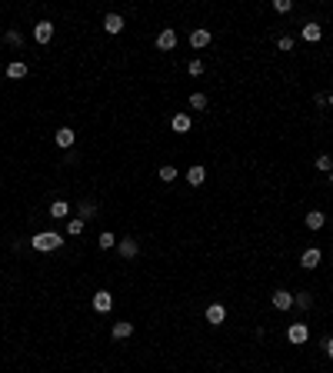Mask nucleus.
Wrapping results in <instances>:
<instances>
[{"label":"nucleus","instance_id":"obj_1","mask_svg":"<svg viewBox=\"0 0 333 373\" xmlns=\"http://www.w3.org/2000/svg\"><path fill=\"white\" fill-rule=\"evenodd\" d=\"M60 247H63V237H60V234H54V230L33 234V250H44V253H50V250H60Z\"/></svg>","mask_w":333,"mask_h":373},{"label":"nucleus","instance_id":"obj_2","mask_svg":"<svg viewBox=\"0 0 333 373\" xmlns=\"http://www.w3.org/2000/svg\"><path fill=\"white\" fill-rule=\"evenodd\" d=\"M287 340L293 343V347H303V343L310 340V327H307V323H303V320L290 323V327H287Z\"/></svg>","mask_w":333,"mask_h":373},{"label":"nucleus","instance_id":"obj_3","mask_svg":"<svg viewBox=\"0 0 333 373\" xmlns=\"http://www.w3.org/2000/svg\"><path fill=\"white\" fill-rule=\"evenodd\" d=\"M210 40H214V33H210L207 27H197V30H190V47H194V50L210 47Z\"/></svg>","mask_w":333,"mask_h":373},{"label":"nucleus","instance_id":"obj_4","mask_svg":"<svg viewBox=\"0 0 333 373\" xmlns=\"http://www.w3.org/2000/svg\"><path fill=\"white\" fill-rule=\"evenodd\" d=\"M117 250L124 260H133L140 253V240H133V237H124V240H117Z\"/></svg>","mask_w":333,"mask_h":373},{"label":"nucleus","instance_id":"obj_5","mask_svg":"<svg viewBox=\"0 0 333 373\" xmlns=\"http://www.w3.org/2000/svg\"><path fill=\"white\" fill-rule=\"evenodd\" d=\"M94 310L97 313H110L113 310V293L110 290H97L94 293Z\"/></svg>","mask_w":333,"mask_h":373},{"label":"nucleus","instance_id":"obj_6","mask_svg":"<svg viewBox=\"0 0 333 373\" xmlns=\"http://www.w3.org/2000/svg\"><path fill=\"white\" fill-rule=\"evenodd\" d=\"M173 47H177V30H173V27H167V30H160L157 33V50H173Z\"/></svg>","mask_w":333,"mask_h":373},{"label":"nucleus","instance_id":"obj_7","mask_svg":"<svg viewBox=\"0 0 333 373\" xmlns=\"http://www.w3.org/2000/svg\"><path fill=\"white\" fill-rule=\"evenodd\" d=\"M33 40H37V44H50L54 40V24L50 20H40V24L33 27Z\"/></svg>","mask_w":333,"mask_h":373},{"label":"nucleus","instance_id":"obj_8","mask_svg":"<svg viewBox=\"0 0 333 373\" xmlns=\"http://www.w3.org/2000/svg\"><path fill=\"white\" fill-rule=\"evenodd\" d=\"M320 260H323V253L317 250V247H310V250H303L300 267H303V270H317V267H320Z\"/></svg>","mask_w":333,"mask_h":373},{"label":"nucleus","instance_id":"obj_9","mask_svg":"<svg viewBox=\"0 0 333 373\" xmlns=\"http://www.w3.org/2000/svg\"><path fill=\"white\" fill-rule=\"evenodd\" d=\"M290 307H293V293H290V290H273V310L287 313Z\"/></svg>","mask_w":333,"mask_h":373},{"label":"nucleus","instance_id":"obj_10","mask_svg":"<svg viewBox=\"0 0 333 373\" xmlns=\"http://www.w3.org/2000/svg\"><path fill=\"white\" fill-rule=\"evenodd\" d=\"M74 140H77V133L70 130V127H60V130L54 133V144L60 147V150H67V147H74Z\"/></svg>","mask_w":333,"mask_h":373},{"label":"nucleus","instance_id":"obj_11","mask_svg":"<svg viewBox=\"0 0 333 373\" xmlns=\"http://www.w3.org/2000/svg\"><path fill=\"white\" fill-rule=\"evenodd\" d=\"M223 320H226V307L223 304H210L207 307V323H210V327H220Z\"/></svg>","mask_w":333,"mask_h":373},{"label":"nucleus","instance_id":"obj_12","mask_svg":"<svg viewBox=\"0 0 333 373\" xmlns=\"http://www.w3.org/2000/svg\"><path fill=\"white\" fill-rule=\"evenodd\" d=\"M103 30H107L110 37L124 33V17H120V13H107V17H103Z\"/></svg>","mask_w":333,"mask_h":373},{"label":"nucleus","instance_id":"obj_13","mask_svg":"<svg viewBox=\"0 0 333 373\" xmlns=\"http://www.w3.org/2000/svg\"><path fill=\"white\" fill-rule=\"evenodd\" d=\"M300 37L307 40V44H317V40L323 37V30H320V24H313V20H310V24H303V30H300Z\"/></svg>","mask_w":333,"mask_h":373},{"label":"nucleus","instance_id":"obj_14","mask_svg":"<svg viewBox=\"0 0 333 373\" xmlns=\"http://www.w3.org/2000/svg\"><path fill=\"white\" fill-rule=\"evenodd\" d=\"M130 333H133V323L130 320H117V323H113V330H110L113 340H127Z\"/></svg>","mask_w":333,"mask_h":373},{"label":"nucleus","instance_id":"obj_15","mask_svg":"<svg viewBox=\"0 0 333 373\" xmlns=\"http://www.w3.org/2000/svg\"><path fill=\"white\" fill-rule=\"evenodd\" d=\"M327 227V214L323 210H310L307 214V230H323Z\"/></svg>","mask_w":333,"mask_h":373},{"label":"nucleus","instance_id":"obj_16","mask_svg":"<svg viewBox=\"0 0 333 373\" xmlns=\"http://www.w3.org/2000/svg\"><path fill=\"white\" fill-rule=\"evenodd\" d=\"M203 180H207V170H203L200 164H194V167L187 170V184H190V187H203Z\"/></svg>","mask_w":333,"mask_h":373},{"label":"nucleus","instance_id":"obj_17","mask_svg":"<svg viewBox=\"0 0 333 373\" xmlns=\"http://www.w3.org/2000/svg\"><path fill=\"white\" fill-rule=\"evenodd\" d=\"M7 77H10V80H24V77H27V63L24 60L7 63Z\"/></svg>","mask_w":333,"mask_h":373},{"label":"nucleus","instance_id":"obj_18","mask_svg":"<svg viewBox=\"0 0 333 373\" xmlns=\"http://www.w3.org/2000/svg\"><path fill=\"white\" fill-rule=\"evenodd\" d=\"M170 127H173L177 133H190V127H194V120H190V114H177L173 120H170Z\"/></svg>","mask_w":333,"mask_h":373},{"label":"nucleus","instance_id":"obj_19","mask_svg":"<svg viewBox=\"0 0 333 373\" xmlns=\"http://www.w3.org/2000/svg\"><path fill=\"white\" fill-rule=\"evenodd\" d=\"M50 217H54V220L70 217V203H67V200H54V203H50Z\"/></svg>","mask_w":333,"mask_h":373},{"label":"nucleus","instance_id":"obj_20","mask_svg":"<svg viewBox=\"0 0 333 373\" xmlns=\"http://www.w3.org/2000/svg\"><path fill=\"white\" fill-rule=\"evenodd\" d=\"M293 307H300V310H310V307H313V293H307V290L293 293Z\"/></svg>","mask_w":333,"mask_h":373},{"label":"nucleus","instance_id":"obj_21","mask_svg":"<svg viewBox=\"0 0 333 373\" xmlns=\"http://www.w3.org/2000/svg\"><path fill=\"white\" fill-rule=\"evenodd\" d=\"M77 217H80V220H90V217H97V203H94V200H83L80 207H77Z\"/></svg>","mask_w":333,"mask_h":373},{"label":"nucleus","instance_id":"obj_22","mask_svg":"<svg viewBox=\"0 0 333 373\" xmlns=\"http://www.w3.org/2000/svg\"><path fill=\"white\" fill-rule=\"evenodd\" d=\"M313 167H317V170H323V173H333V157H327V153H320V157L313 160Z\"/></svg>","mask_w":333,"mask_h":373},{"label":"nucleus","instance_id":"obj_23","mask_svg":"<svg viewBox=\"0 0 333 373\" xmlns=\"http://www.w3.org/2000/svg\"><path fill=\"white\" fill-rule=\"evenodd\" d=\"M113 243H117V237H113V234H110V230H103V234H100V237H97V247H100V250H110V247H113Z\"/></svg>","mask_w":333,"mask_h":373},{"label":"nucleus","instance_id":"obj_24","mask_svg":"<svg viewBox=\"0 0 333 373\" xmlns=\"http://www.w3.org/2000/svg\"><path fill=\"white\" fill-rule=\"evenodd\" d=\"M160 180H164V184H173V180H177V167L173 164H164V167H160Z\"/></svg>","mask_w":333,"mask_h":373},{"label":"nucleus","instance_id":"obj_25","mask_svg":"<svg viewBox=\"0 0 333 373\" xmlns=\"http://www.w3.org/2000/svg\"><path fill=\"white\" fill-rule=\"evenodd\" d=\"M190 107H194V110H207V94H200V90L190 94Z\"/></svg>","mask_w":333,"mask_h":373},{"label":"nucleus","instance_id":"obj_26","mask_svg":"<svg viewBox=\"0 0 333 373\" xmlns=\"http://www.w3.org/2000/svg\"><path fill=\"white\" fill-rule=\"evenodd\" d=\"M83 223H87V220H80V217H74V220L67 223V234H70V237H80V234H83Z\"/></svg>","mask_w":333,"mask_h":373},{"label":"nucleus","instance_id":"obj_27","mask_svg":"<svg viewBox=\"0 0 333 373\" xmlns=\"http://www.w3.org/2000/svg\"><path fill=\"white\" fill-rule=\"evenodd\" d=\"M4 37H7V44H10V47H24V37H20V30H7Z\"/></svg>","mask_w":333,"mask_h":373},{"label":"nucleus","instance_id":"obj_28","mask_svg":"<svg viewBox=\"0 0 333 373\" xmlns=\"http://www.w3.org/2000/svg\"><path fill=\"white\" fill-rule=\"evenodd\" d=\"M293 47H296V40H293V37H280V40H277V50H283V54H290Z\"/></svg>","mask_w":333,"mask_h":373},{"label":"nucleus","instance_id":"obj_29","mask_svg":"<svg viewBox=\"0 0 333 373\" xmlns=\"http://www.w3.org/2000/svg\"><path fill=\"white\" fill-rule=\"evenodd\" d=\"M187 70H190V77H200V74H203L207 67H203V60H197V57H194V60L187 63Z\"/></svg>","mask_w":333,"mask_h":373},{"label":"nucleus","instance_id":"obj_30","mask_svg":"<svg viewBox=\"0 0 333 373\" xmlns=\"http://www.w3.org/2000/svg\"><path fill=\"white\" fill-rule=\"evenodd\" d=\"M273 10H277V13H290V10H293V4H290V0H273Z\"/></svg>","mask_w":333,"mask_h":373},{"label":"nucleus","instance_id":"obj_31","mask_svg":"<svg viewBox=\"0 0 333 373\" xmlns=\"http://www.w3.org/2000/svg\"><path fill=\"white\" fill-rule=\"evenodd\" d=\"M323 350H327V357H330V360H333V336H330L327 343H323Z\"/></svg>","mask_w":333,"mask_h":373},{"label":"nucleus","instance_id":"obj_32","mask_svg":"<svg viewBox=\"0 0 333 373\" xmlns=\"http://www.w3.org/2000/svg\"><path fill=\"white\" fill-rule=\"evenodd\" d=\"M327 103H330V107H333V94H330V97H327Z\"/></svg>","mask_w":333,"mask_h":373},{"label":"nucleus","instance_id":"obj_33","mask_svg":"<svg viewBox=\"0 0 333 373\" xmlns=\"http://www.w3.org/2000/svg\"><path fill=\"white\" fill-rule=\"evenodd\" d=\"M330 187H333V173H330Z\"/></svg>","mask_w":333,"mask_h":373}]
</instances>
